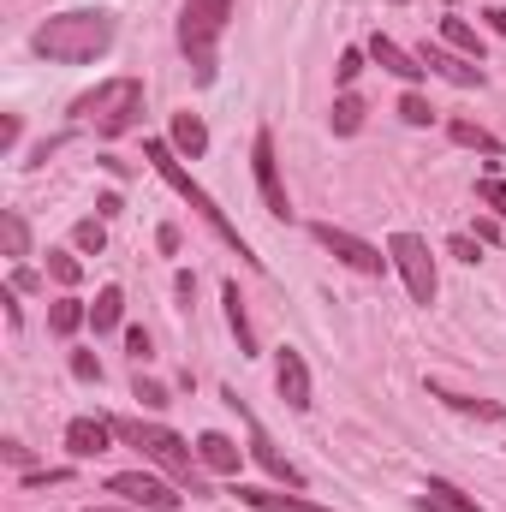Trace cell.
Wrapping results in <instances>:
<instances>
[{
  "instance_id": "obj_1",
  "label": "cell",
  "mask_w": 506,
  "mask_h": 512,
  "mask_svg": "<svg viewBox=\"0 0 506 512\" xmlns=\"http://www.w3.org/2000/svg\"><path fill=\"white\" fill-rule=\"evenodd\" d=\"M30 48L42 60H54V66H90V60H102L114 48V18L108 12H84V6L54 12L48 24H36Z\"/></svg>"
},
{
  "instance_id": "obj_2",
  "label": "cell",
  "mask_w": 506,
  "mask_h": 512,
  "mask_svg": "<svg viewBox=\"0 0 506 512\" xmlns=\"http://www.w3.org/2000/svg\"><path fill=\"white\" fill-rule=\"evenodd\" d=\"M143 155H149V167H155V173H161V179H167V185H173V191H179V197H185V203L203 215V227H209V233H215L227 251H239V256L256 268V256H251V245H245V233H239V227L227 221V209H221V203H215V197H209V191H203V185L185 173V155H179L167 137H149V143H143Z\"/></svg>"
},
{
  "instance_id": "obj_3",
  "label": "cell",
  "mask_w": 506,
  "mask_h": 512,
  "mask_svg": "<svg viewBox=\"0 0 506 512\" xmlns=\"http://www.w3.org/2000/svg\"><path fill=\"white\" fill-rule=\"evenodd\" d=\"M108 423H114V435H120L126 447H137L143 459H155L179 489H191L197 501L209 495V489H203V477H197V447H185L173 429H161V423H137V417H108Z\"/></svg>"
},
{
  "instance_id": "obj_4",
  "label": "cell",
  "mask_w": 506,
  "mask_h": 512,
  "mask_svg": "<svg viewBox=\"0 0 506 512\" xmlns=\"http://www.w3.org/2000/svg\"><path fill=\"white\" fill-rule=\"evenodd\" d=\"M239 0H185L179 6V48L197 72V84H215V48L227 36V18H233Z\"/></svg>"
},
{
  "instance_id": "obj_5",
  "label": "cell",
  "mask_w": 506,
  "mask_h": 512,
  "mask_svg": "<svg viewBox=\"0 0 506 512\" xmlns=\"http://www.w3.org/2000/svg\"><path fill=\"white\" fill-rule=\"evenodd\" d=\"M137 114H143V78H108V84H96L90 96H78V102H72V120L96 126L102 137L131 131V126H137Z\"/></svg>"
},
{
  "instance_id": "obj_6",
  "label": "cell",
  "mask_w": 506,
  "mask_h": 512,
  "mask_svg": "<svg viewBox=\"0 0 506 512\" xmlns=\"http://www.w3.org/2000/svg\"><path fill=\"white\" fill-rule=\"evenodd\" d=\"M387 256H393V268H399L411 304H435L441 280H435V256H429V245H423L417 233H393V239H387Z\"/></svg>"
},
{
  "instance_id": "obj_7",
  "label": "cell",
  "mask_w": 506,
  "mask_h": 512,
  "mask_svg": "<svg viewBox=\"0 0 506 512\" xmlns=\"http://www.w3.org/2000/svg\"><path fill=\"white\" fill-rule=\"evenodd\" d=\"M227 405H233V411L245 417V429H251V459H256V465H262L274 483H286V489H304V471H298V465H292V459H286L274 441H268V429H262V423L251 417V405H245L239 393H227Z\"/></svg>"
},
{
  "instance_id": "obj_8",
  "label": "cell",
  "mask_w": 506,
  "mask_h": 512,
  "mask_svg": "<svg viewBox=\"0 0 506 512\" xmlns=\"http://www.w3.org/2000/svg\"><path fill=\"white\" fill-rule=\"evenodd\" d=\"M310 233H316V245H322V251H334L346 268H358V274H381V268L393 262V256H381L370 239L346 233V227H328V221H322V227H310Z\"/></svg>"
},
{
  "instance_id": "obj_9",
  "label": "cell",
  "mask_w": 506,
  "mask_h": 512,
  "mask_svg": "<svg viewBox=\"0 0 506 512\" xmlns=\"http://www.w3.org/2000/svg\"><path fill=\"white\" fill-rule=\"evenodd\" d=\"M251 167H256V185H262V203H268V215H292V203H286V185H280V161H274V131H256L251 137Z\"/></svg>"
},
{
  "instance_id": "obj_10",
  "label": "cell",
  "mask_w": 506,
  "mask_h": 512,
  "mask_svg": "<svg viewBox=\"0 0 506 512\" xmlns=\"http://www.w3.org/2000/svg\"><path fill=\"white\" fill-rule=\"evenodd\" d=\"M108 495H120V501H131V507H143V512H179L173 489H167L161 477H143V471H120V477H108Z\"/></svg>"
},
{
  "instance_id": "obj_11",
  "label": "cell",
  "mask_w": 506,
  "mask_h": 512,
  "mask_svg": "<svg viewBox=\"0 0 506 512\" xmlns=\"http://www.w3.org/2000/svg\"><path fill=\"white\" fill-rule=\"evenodd\" d=\"M417 60H423L435 78L459 84V90H483V66H477V60H465V54H447V48H423Z\"/></svg>"
},
{
  "instance_id": "obj_12",
  "label": "cell",
  "mask_w": 506,
  "mask_h": 512,
  "mask_svg": "<svg viewBox=\"0 0 506 512\" xmlns=\"http://www.w3.org/2000/svg\"><path fill=\"white\" fill-rule=\"evenodd\" d=\"M108 441H114L108 417H72L66 423V453L72 459H96V453H108Z\"/></svg>"
},
{
  "instance_id": "obj_13",
  "label": "cell",
  "mask_w": 506,
  "mask_h": 512,
  "mask_svg": "<svg viewBox=\"0 0 506 512\" xmlns=\"http://www.w3.org/2000/svg\"><path fill=\"white\" fill-rule=\"evenodd\" d=\"M233 495H239L251 512H334V507H316V501H304V489H292V495H286V489H251V483H239Z\"/></svg>"
},
{
  "instance_id": "obj_14",
  "label": "cell",
  "mask_w": 506,
  "mask_h": 512,
  "mask_svg": "<svg viewBox=\"0 0 506 512\" xmlns=\"http://www.w3.org/2000/svg\"><path fill=\"white\" fill-rule=\"evenodd\" d=\"M239 459H245V447L233 435H221V429H203L197 435V465H209L221 477H239Z\"/></svg>"
},
{
  "instance_id": "obj_15",
  "label": "cell",
  "mask_w": 506,
  "mask_h": 512,
  "mask_svg": "<svg viewBox=\"0 0 506 512\" xmlns=\"http://www.w3.org/2000/svg\"><path fill=\"white\" fill-rule=\"evenodd\" d=\"M370 60H376L381 72H393V78H405V84H417V78H429V66L417 60V54H405L393 36H370Z\"/></svg>"
},
{
  "instance_id": "obj_16",
  "label": "cell",
  "mask_w": 506,
  "mask_h": 512,
  "mask_svg": "<svg viewBox=\"0 0 506 512\" xmlns=\"http://www.w3.org/2000/svg\"><path fill=\"white\" fill-rule=\"evenodd\" d=\"M274 382H280V399L292 405V411H310V370H304V358L286 346L280 352V370H274Z\"/></svg>"
},
{
  "instance_id": "obj_17",
  "label": "cell",
  "mask_w": 506,
  "mask_h": 512,
  "mask_svg": "<svg viewBox=\"0 0 506 512\" xmlns=\"http://www.w3.org/2000/svg\"><path fill=\"white\" fill-rule=\"evenodd\" d=\"M417 507H423V512H489L483 501H471L465 489H453V483H441V477H429V483H423Z\"/></svg>"
},
{
  "instance_id": "obj_18",
  "label": "cell",
  "mask_w": 506,
  "mask_h": 512,
  "mask_svg": "<svg viewBox=\"0 0 506 512\" xmlns=\"http://www.w3.org/2000/svg\"><path fill=\"white\" fill-rule=\"evenodd\" d=\"M167 143H173L185 161H197V155L209 149V126H203L197 114H173V131H167Z\"/></svg>"
},
{
  "instance_id": "obj_19",
  "label": "cell",
  "mask_w": 506,
  "mask_h": 512,
  "mask_svg": "<svg viewBox=\"0 0 506 512\" xmlns=\"http://www.w3.org/2000/svg\"><path fill=\"white\" fill-rule=\"evenodd\" d=\"M120 316H126V292H120V286H102L96 304H90V328H96V334H114Z\"/></svg>"
},
{
  "instance_id": "obj_20",
  "label": "cell",
  "mask_w": 506,
  "mask_h": 512,
  "mask_svg": "<svg viewBox=\"0 0 506 512\" xmlns=\"http://www.w3.org/2000/svg\"><path fill=\"white\" fill-rule=\"evenodd\" d=\"M441 405H453V411H471V417H483V423H501V399H471V393H447V387H429Z\"/></svg>"
},
{
  "instance_id": "obj_21",
  "label": "cell",
  "mask_w": 506,
  "mask_h": 512,
  "mask_svg": "<svg viewBox=\"0 0 506 512\" xmlns=\"http://www.w3.org/2000/svg\"><path fill=\"white\" fill-rule=\"evenodd\" d=\"M447 137H453L459 149H477V155H501V137H495V131H483V126H471V120H453V126H447Z\"/></svg>"
},
{
  "instance_id": "obj_22",
  "label": "cell",
  "mask_w": 506,
  "mask_h": 512,
  "mask_svg": "<svg viewBox=\"0 0 506 512\" xmlns=\"http://www.w3.org/2000/svg\"><path fill=\"white\" fill-rule=\"evenodd\" d=\"M441 36H447L465 60H477V66H483V42H477V30H471L465 18H441Z\"/></svg>"
},
{
  "instance_id": "obj_23",
  "label": "cell",
  "mask_w": 506,
  "mask_h": 512,
  "mask_svg": "<svg viewBox=\"0 0 506 512\" xmlns=\"http://www.w3.org/2000/svg\"><path fill=\"white\" fill-rule=\"evenodd\" d=\"M84 322H90V310H84V304H78V298H60V304H54V310H48V328H54V334H60V340H66V334H78V328H84Z\"/></svg>"
},
{
  "instance_id": "obj_24",
  "label": "cell",
  "mask_w": 506,
  "mask_h": 512,
  "mask_svg": "<svg viewBox=\"0 0 506 512\" xmlns=\"http://www.w3.org/2000/svg\"><path fill=\"white\" fill-rule=\"evenodd\" d=\"M227 322H233V334H239V352L251 358V352H256V334H251V316H245V298H239V286H227Z\"/></svg>"
},
{
  "instance_id": "obj_25",
  "label": "cell",
  "mask_w": 506,
  "mask_h": 512,
  "mask_svg": "<svg viewBox=\"0 0 506 512\" xmlns=\"http://www.w3.org/2000/svg\"><path fill=\"white\" fill-rule=\"evenodd\" d=\"M328 120H334V131H340V137H352V131L364 126V102H358V96L346 90V96L334 102V114H328Z\"/></svg>"
},
{
  "instance_id": "obj_26",
  "label": "cell",
  "mask_w": 506,
  "mask_h": 512,
  "mask_svg": "<svg viewBox=\"0 0 506 512\" xmlns=\"http://www.w3.org/2000/svg\"><path fill=\"white\" fill-rule=\"evenodd\" d=\"M0 233H6V256H30V227H24V215H18V209H6V215H0Z\"/></svg>"
},
{
  "instance_id": "obj_27",
  "label": "cell",
  "mask_w": 506,
  "mask_h": 512,
  "mask_svg": "<svg viewBox=\"0 0 506 512\" xmlns=\"http://www.w3.org/2000/svg\"><path fill=\"white\" fill-rule=\"evenodd\" d=\"M72 245H78L84 256H102V251H108V233H102V221H78V227H72Z\"/></svg>"
},
{
  "instance_id": "obj_28",
  "label": "cell",
  "mask_w": 506,
  "mask_h": 512,
  "mask_svg": "<svg viewBox=\"0 0 506 512\" xmlns=\"http://www.w3.org/2000/svg\"><path fill=\"white\" fill-rule=\"evenodd\" d=\"M48 274H54L60 286H78V280H84V262L66 256V251H48Z\"/></svg>"
},
{
  "instance_id": "obj_29",
  "label": "cell",
  "mask_w": 506,
  "mask_h": 512,
  "mask_svg": "<svg viewBox=\"0 0 506 512\" xmlns=\"http://www.w3.org/2000/svg\"><path fill=\"white\" fill-rule=\"evenodd\" d=\"M477 203H489L495 215H506V179L501 173H483V179H477Z\"/></svg>"
},
{
  "instance_id": "obj_30",
  "label": "cell",
  "mask_w": 506,
  "mask_h": 512,
  "mask_svg": "<svg viewBox=\"0 0 506 512\" xmlns=\"http://www.w3.org/2000/svg\"><path fill=\"white\" fill-rule=\"evenodd\" d=\"M131 399H137L143 411H161V405H167V387L149 382V376H137V382H131Z\"/></svg>"
},
{
  "instance_id": "obj_31",
  "label": "cell",
  "mask_w": 506,
  "mask_h": 512,
  "mask_svg": "<svg viewBox=\"0 0 506 512\" xmlns=\"http://www.w3.org/2000/svg\"><path fill=\"white\" fill-rule=\"evenodd\" d=\"M399 120H405V126H429V120H435V108H429L423 96H399Z\"/></svg>"
},
{
  "instance_id": "obj_32",
  "label": "cell",
  "mask_w": 506,
  "mask_h": 512,
  "mask_svg": "<svg viewBox=\"0 0 506 512\" xmlns=\"http://www.w3.org/2000/svg\"><path fill=\"white\" fill-rule=\"evenodd\" d=\"M358 72H364V48H346V54H340V66H334V78L352 90V84H358Z\"/></svg>"
},
{
  "instance_id": "obj_33",
  "label": "cell",
  "mask_w": 506,
  "mask_h": 512,
  "mask_svg": "<svg viewBox=\"0 0 506 512\" xmlns=\"http://www.w3.org/2000/svg\"><path fill=\"white\" fill-rule=\"evenodd\" d=\"M72 376H78V382H102V364H96L90 352H72Z\"/></svg>"
},
{
  "instance_id": "obj_34",
  "label": "cell",
  "mask_w": 506,
  "mask_h": 512,
  "mask_svg": "<svg viewBox=\"0 0 506 512\" xmlns=\"http://www.w3.org/2000/svg\"><path fill=\"white\" fill-rule=\"evenodd\" d=\"M447 256H459V262H477V256H483V239H465V233H459V239H447Z\"/></svg>"
},
{
  "instance_id": "obj_35",
  "label": "cell",
  "mask_w": 506,
  "mask_h": 512,
  "mask_svg": "<svg viewBox=\"0 0 506 512\" xmlns=\"http://www.w3.org/2000/svg\"><path fill=\"white\" fill-rule=\"evenodd\" d=\"M126 352L137 358V364L149 358V334H143V328H126Z\"/></svg>"
},
{
  "instance_id": "obj_36",
  "label": "cell",
  "mask_w": 506,
  "mask_h": 512,
  "mask_svg": "<svg viewBox=\"0 0 506 512\" xmlns=\"http://www.w3.org/2000/svg\"><path fill=\"white\" fill-rule=\"evenodd\" d=\"M48 483H66V471H24V489H48Z\"/></svg>"
},
{
  "instance_id": "obj_37",
  "label": "cell",
  "mask_w": 506,
  "mask_h": 512,
  "mask_svg": "<svg viewBox=\"0 0 506 512\" xmlns=\"http://www.w3.org/2000/svg\"><path fill=\"white\" fill-rule=\"evenodd\" d=\"M0 453H6V465H30V447H24V441H6Z\"/></svg>"
},
{
  "instance_id": "obj_38",
  "label": "cell",
  "mask_w": 506,
  "mask_h": 512,
  "mask_svg": "<svg viewBox=\"0 0 506 512\" xmlns=\"http://www.w3.org/2000/svg\"><path fill=\"white\" fill-rule=\"evenodd\" d=\"M12 292H36V274L30 268H12Z\"/></svg>"
},
{
  "instance_id": "obj_39",
  "label": "cell",
  "mask_w": 506,
  "mask_h": 512,
  "mask_svg": "<svg viewBox=\"0 0 506 512\" xmlns=\"http://www.w3.org/2000/svg\"><path fill=\"white\" fill-rule=\"evenodd\" d=\"M489 24H495V30L506 36V6H495V12H489Z\"/></svg>"
},
{
  "instance_id": "obj_40",
  "label": "cell",
  "mask_w": 506,
  "mask_h": 512,
  "mask_svg": "<svg viewBox=\"0 0 506 512\" xmlns=\"http://www.w3.org/2000/svg\"><path fill=\"white\" fill-rule=\"evenodd\" d=\"M90 512H126V507H90Z\"/></svg>"
}]
</instances>
